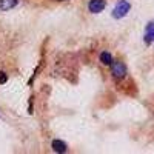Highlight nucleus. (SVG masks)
<instances>
[{
  "label": "nucleus",
  "mask_w": 154,
  "mask_h": 154,
  "mask_svg": "<svg viewBox=\"0 0 154 154\" xmlns=\"http://www.w3.org/2000/svg\"><path fill=\"white\" fill-rule=\"evenodd\" d=\"M130 8H131V5L126 2V0H120V2L116 5V8L112 9V17L114 19H122V17H125L128 12H130Z\"/></svg>",
  "instance_id": "obj_1"
},
{
  "label": "nucleus",
  "mask_w": 154,
  "mask_h": 154,
  "mask_svg": "<svg viewBox=\"0 0 154 154\" xmlns=\"http://www.w3.org/2000/svg\"><path fill=\"white\" fill-rule=\"evenodd\" d=\"M51 146H53V149H54L56 152H66V149H68L66 143L63 142V140H59V139L53 140V143H51Z\"/></svg>",
  "instance_id": "obj_4"
},
{
  "label": "nucleus",
  "mask_w": 154,
  "mask_h": 154,
  "mask_svg": "<svg viewBox=\"0 0 154 154\" xmlns=\"http://www.w3.org/2000/svg\"><path fill=\"white\" fill-rule=\"evenodd\" d=\"M19 0H0V9L2 11H9L17 5Z\"/></svg>",
  "instance_id": "obj_5"
},
{
  "label": "nucleus",
  "mask_w": 154,
  "mask_h": 154,
  "mask_svg": "<svg viewBox=\"0 0 154 154\" xmlns=\"http://www.w3.org/2000/svg\"><path fill=\"white\" fill-rule=\"evenodd\" d=\"M105 5H106L105 0H89L88 9H89V12H93V14H99L100 11H103Z\"/></svg>",
  "instance_id": "obj_3"
},
{
  "label": "nucleus",
  "mask_w": 154,
  "mask_h": 154,
  "mask_svg": "<svg viewBox=\"0 0 154 154\" xmlns=\"http://www.w3.org/2000/svg\"><path fill=\"white\" fill-rule=\"evenodd\" d=\"M6 80H8L6 74H5L3 71H0V83H6Z\"/></svg>",
  "instance_id": "obj_8"
},
{
  "label": "nucleus",
  "mask_w": 154,
  "mask_h": 154,
  "mask_svg": "<svg viewBox=\"0 0 154 154\" xmlns=\"http://www.w3.org/2000/svg\"><path fill=\"white\" fill-rule=\"evenodd\" d=\"M100 62H102V65H111V63H112V57H111V54L109 53H106V51H105V53H102L100 54Z\"/></svg>",
  "instance_id": "obj_7"
},
{
  "label": "nucleus",
  "mask_w": 154,
  "mask_h": 154,
  "mask_svg": "<svg viewBox=\"0 0 154 154\" xmlns=\"http://www.w3.org/2000/svg\"><path fill=\"white\" fill-rule=\"evenodd\" d=\"M154 40V23H149L145 32V43H151Z\"/></svg>",
  "instance_id": "obj_6"
},
{
  "label": "nucleus",
  "mask_w": 154,
  "mask_h": 154,
  "mask_svg": "<svg viewBox=\"0 0 154 154\" xmlns=\"http://www.w3.org/2000/svg\"><path fill=\"white\" fill-rule=\"evenodd\" d=\"M111 74H112L114 79H117V80L123 79V77L126 75V66H125V63L120 62V60L112 62L111 63Z\"/></svg>",
  "instance_id": "obj_2"
}]
</instances>
